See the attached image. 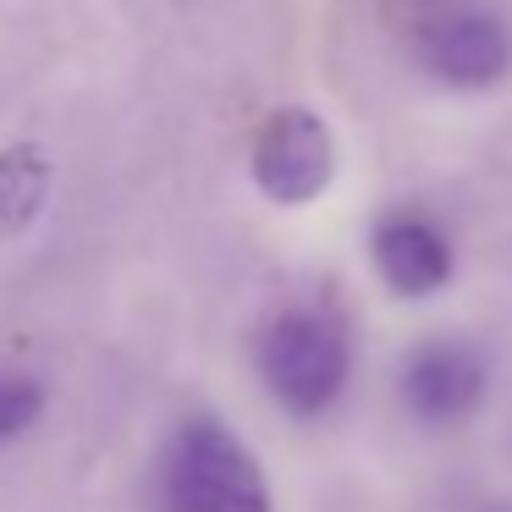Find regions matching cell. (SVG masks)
<instances>
[{
  "instance_id": "obj_6",
  "label": "cell",
  "mask_w": 512,
  "mask_h": 512,
  "mask_svg": "<svg viewBox=\"0 0 512 512\" xmlns=\"http://www.w3.org/2000/svg\"><path fill=\"white\" fill-rule=\"evenodd\" d=\"M369 259L375 276L386 281L397 298H435L457 270V248L424 210H386L369 232Z\"/></svg>"
},
{
  "instance_id": "obj_7",
  "label": "cell",
  "mask_w": 512,
  "mask_h": 512,
  "mask_svg": "<svg viewBox=\"0 0 512 512\" xmlns=\"http://www.w3.org/2000/svg\"><path fill=\"white\" fill-rule=\"evenodd\" d=\"M50 155L39 144L0 149V237H17L39 221L50 199Z\"/></svg>"
},
{
  "instance_id": "obj_4",
  "label": "cell",
  "mask_w": 512,
  "mask_h": 512,
  "mask_svg": "<svg viewBox=\"0 0 512 512\" xmlns=\"http://www.w3.org/2000/svg\"><path fill=\"white\" fill-rule=\"evenodd\" d=\"M490 391V364L474 342H457V336H441V342H424L402 358L397 375V397L424 430H457L479 413Z\"/></svg>"
},
{
  "instance_id": "obj_8",
  "label": "cell",
  "mask_w": 512,
  "mask_h": 512,
  "mask_svg": "<svg viewBox=\"0 0 512 512\" xmlns=\"http://www.w3.org/2000/svg\"><path fill=\"white\" fill-rule=\"evenodd\" d=\"M45 413V386L34 375H0V446L28 435Z\"/></svg>"
},
{
  "instance_id": "obj_1",
  "label": "cell",
  "mask_w": 512,
  "mask_h": 512,
  "mask_svg": "<svg viewBox=\"0 0 512 512\" xmlns=\"http://www.w3.org/2000/svg\"><path fill=\"white\" fill-rule=\"evenodd\" d=\"M259 380L292 419H320L353 380V342L331 309L292 303L259 331Z\"/></svg>"
},
{
  "instance_id": "obj_5",
  "label": "cell",
  "mask_w": 512,
  "mask_h": 512,
  "mask_svg": "<svg viewBox=\"0 0 512 512\" xmlns=\"http://www.w3.org/2000/svg\"><path fill=\"white\" fill-rule=\"evenodd\" d=\"M419 67L446 89H490L512 67V28L485 6H452L424 23Z\"/></svg>"
},
{
  "instance_id": "obj_2",
  "label": "cell",
  "mask_w": 512,
  "mask_h": 512,
  "mask_svg": "<svg viewBox=\"0 0 512 512\" xmlns=\"http://www.w3.org/2000/svg\"><path fill=\"white\" fill-rule=\"evenodd\" d=\"M166 512H276L259 457L221 419H188L166 452Z\"/></svg>"
},
{
  "instance_id": "obj_3",
  "label": "cell",
  "mask_w": 512,
  "mask_h": 512,
  "mask_svg": "<svg viewBox=\"0 0 512 512\" xmlns=\"http://www.w3.org/2000/svg\"><path fill=\"white\" fill-rule=\"evenodd\" d=\"M254 188L265 193L270 204H298L320 199L336 177V138L325 127V116H314L309 105H281V111L265 116L254 138Z\"/></svg>"
}]
</instances>
